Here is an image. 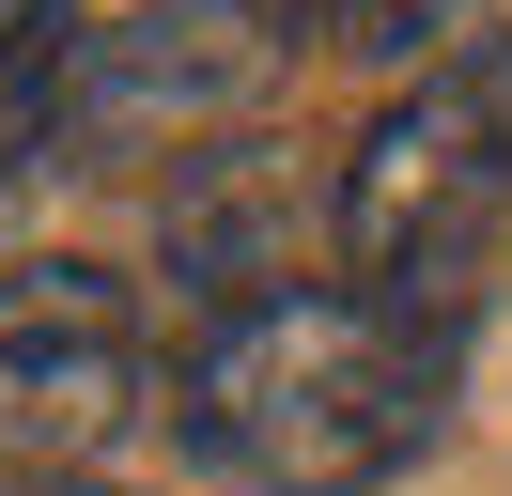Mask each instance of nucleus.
<instances>
[{
  "mask_svg": "<svg viewBox=\"0 0 512 496\" xmlns=\"http://www.w3.org/2000/svg\"><path fill=\"white\" fill-rule=\"evenodd\" d=\"M481 0H295V47L326 62H450Z\"/></svg>",
  "mask_w": 512,
  "mask_h": 496,
  "instance_id": "423d86ee",
  "label": "nucleus"
},
{
  "mask_svg": "<svg viewBox=\"0 0 512 496\" xmlns=\"http://www.w3.org/2000/svg\"><path fill=\"white\" fill-rule=\"evenodd\" d=\"M497 233H512V93L481 78V62H435V78H404L342 140L326 279H357L373 310L450 326V310L481 295V264H497Z\"/></svg>",
  "mask_w": 512,
  "mask_h": 496,
  "instance_id": "7ed1b4c3",
  "label": "nucleus"
},
{
  "mask_svg": "<svg viewBox=\"0 0 512 496\" xmlns=\"http://www.w3.org/2000/svg\"><path fill=\"white\" fill-rule=\"evenodd\" d=\"M47 78L63 171H125V155H218L233 124L280 93L295 0H0Z\"/></svg>",
  "mask_w": 512,
  "mask_h": 496,
  "instance_id": "f03ea898",
  "label": "nucleus"
},
{
  "mask_svg": "<svg viewBox=\"0 0 512 496\" xmlns=\"http://www.w3.org/2000/svg\"><path fill=\"white\" fill-rule=\"evenodd\" d=\"M311 233H342V171L311 186L280 140L187 155V202H171V295H187V326L295 295V279H311Z\"/></svg>",
  "mask_w": 512,
  "mask_h": 496,
  "instance_id": "39448f33",
  "label": "nucleus"
},
{
  "mask_svg": "<svg viewBox=\"0 0 512 496\" xmlns=\"http://www.w3.org/2000/svg\"><path fill=\"white\" fill-rule=\"evenodd\" d=\"M171 434L218 481H264V496H373L450 434V326L373 310L357 279H295L264 310L187 326Z\"/></svg>",
  "mask_w": 512,
  "mask_h": 496,
  "instance_id": "f257e3e1",
  "label": "nucleus"
},
{
  "mask_svg": "<svg viewBox=\"0 0 512 496\" xmlns=\"http://www.w3.org/2000/svg\"><path fill=\"white\" fill-rule=\"evenodd\" d=\"M156 388V310L125 264L16 248L0 264V465H94Z\"/></svg>",
  "mask_w": 512,
  "mask_h": 496,
  "instance_id": "20e7f679",
  "label": "nucleus"
},
{
  "mask_svg": "<svg viewBox=\"0 0 512 496\" xmlns=\"http://www.w3.org/2000/svg\"><path fill=\"white\" fill-rule=\"evenodd\" d=\"M0 496H125V481H78V465H0Z\"/></svg>",
  "mask_w": 512,
  "mask_h": 496,
  "instance_id": "0eeeda50",
  "label": "nucleus"
}]
</instances>
